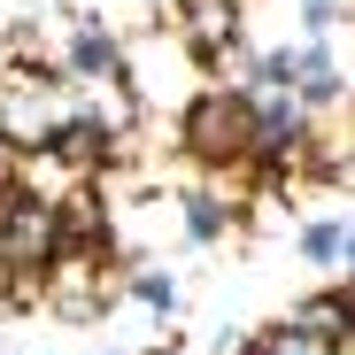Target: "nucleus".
Instances as JSON below:
<instances>
[{
    "mask_svg": "<svg viewBox=\"0 0 355 355\" xmlns=\"http://www.w3.org/2000/svg\"><path fill=\"white\" fill-rule=\"evenodd\" d=\"M178 147L209 178H255V93L232 78L193 85V101L178 108Z\"/></svg>",
    "mask_w": 355,
    "mask_h": 355,
    "instance_id": "1",
    "label": "nucleus"
},
{
    "mask_svg": "<svg viewBox=\"0 0 355 355\" xmlns=\"http://www.w3.org/2000/svg\"><path fill=\"white\" fill-rule=\"evenodd\" d=\"M70 124H78L70 78L46 70V62H24V54H0V139H8V155H39Z\"/></svg>",
    "mask_w": 355,
    "mask_h": 355,
    "instance_id": "2",
    "label": "nucleus"
},
{
    "mask_svg": "<svg viewBox=\"0 0 355 355\" xmlns=\"http://www.w3.org/2000/svg\"><path fill=\"white\" fill-rule=\"evenodd\" d=\"M39 302L62 317V324H101L108 309H116V293H124V278H116V248L108 240H62L46 255V270H39Z\"/></svg>",
    "mask_w": 355,
    "mask_h": 355,
    "instance_id": "3",
    "label": "nucleus"
},
{
    "mask_svg": "<svg viewBox=\"0 0 355 355\" xmlns=\"http://www.w3.org/2000/svg\"><path fill=\"white\" fill-rule=\"evenodd\" d=\"M124 85H132L139 116H147V108H170V116H178V108L193 101V85H209V62H201L178 31H162L155 46H147V39L124 46Z\"/></svg>",
    "mask_w": 355,
    "mask_h": 355,
    "instance_id": "4",
    "label": "nucleus"
},
{
    "mask_svg": "<svg viewBox=\"0 0 355 355\" xmlns=\"http://www.w3.org/2000/svg\"><path fill=\"white\" fill-rule=\"evenodd\" d=\"M170 31L201 62H224L232 46H248V0H170Z\"/></svg>",
    "mask_w": 355,
    "mask_h": 355,
    "instance_id": "5",
    "label": "nucleus"
},
{
    "mask_svg": "<svg viewBox=\"0 0 355 355\" xmlns=\"http://www.w3.org/2000/svg\"><path fill=\"white\" fill-rule=\"evenodd\" d=\"M347 31H332V39H309V46H293V101H302L309 116H332V108H347V46H340Z\"/></svg>",
    "mask_w": 355,
    "mask_h": 355,
    "instance_id": "6",
    "label": "nucleus"
},
{
    "mask_svg": "<svg viewBox=\"0 0 355 355\" xmlns=\"http://www.w3.org/2000/svg\"><path fill=\"white\" fill-rule=\"evenodd\" d=\"M240 193L248 186H178V216H186V240L193 248H216V240H232L240 232Z\"/></svg>",
    "mask_w": 355,
    "mask_h": 355,
    "instance_id": "7",
    "label": "nucleus"
},
{
    "mask_svg": "<svg viewBox=\"0 0 355 355\" xmlns=\"http://www.w3.org/2000/svg\"><path fill=\"white\" fill-rule=\"evenodd\" d=\"M347 248H355V224H347V201H332L324 216H309V224H302V263H317V270L347 278Z\"/></svg>",
    "mask_w": 355,
    "mask_h": 355,
    "instance_id": "8",
    "label": "nucleus"
},
{
    "mask_svg": "<svg viewBox=\"0 0 355 355\" xmlns=\"http://www.w3.org/2000/svg\"><path fill=\"white\" fill-rule=\"evenodd\" d=\"M240 355H347V340H324V332H309V324L278 317V324L248 332V340H240Z\"/></svg>",
    "mask_w": 355,
    "mask_h": 355,
    "instance_id": "9",
    "label": "nucleus"
},
{
    "mask_svg": "<svg viewBox=\"0 0 355 355\" xmlns=\"http://www.w3.org/2000/svg\"><path fill=\"white\" fill-rule=\"evenodd\" d=\"M293 324H309L324 340H347V286L332 278V293H309V302H293Z\"/></svg>",
    "mask_w": 355,
    "mask_h": 355,
    "instance_id": "10",
    "label": "nucleus"
},
{
    "mask_svg": "<svg viewBox=\"0 0 355 355\" xmlns=\"http://www.w3.org/2000/svg\"><path fill=\"white\" fill-rule=\"evenodd\" d=\"M124 293H132V302H139L155 324H162V317H178V278H170V270H132V278H124Z\"/></svg>",
    "mask_w": 355,
    "mask_h": 355,
    "instance_id": "11",
    "label": "nucleus"
},
{
    "mask_svg": "<svg viewBox=\"0 0 355 355\" xmlns=\"http://www.w3.org/2000/svg\"><path fill=\"white\" fill-rule=\"evenodd\" d=\"M302 24H309V39L347 31V0H302Z\"/></svg>",
    "mask_w": 355,
    "mask_h": 355,
    "instance_id": "12",
    "label": "nucleus"
},
{
    "mask_svg": "<svg viewBox=\"0 0 355 355\" xmlns=\"http://www.w3.org/2000/svg\"><path fill=\"white\" fill-rule=\"evenodd\" d=\"M16 186V155H8V139H0V193Z\"/></svg>",
    "mask_w": 355,
    "mask_h": 355,
    "instance_id": "13",
    "label": "nucleus"
}]
</instances>
